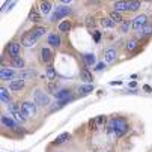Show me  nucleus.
<instances>
[{"instance_id": "nucleus-1", "label": "nucleus", "mask_w": 152, "mask_h": 152, "mask_svg": "<svg viewBox=\"0 0 152 152\" xmlns=\"http://www.w3.org/2000/svg\"><path fill=\"white\" fill-rule=\"evenodd\" d=\"M128 128L129 126L125 122V119H122V118H113L110 122H108V125H107V133L108 134H113L116 139H121L122 136L126 134Z\"/></svg>"}, {"instance_id": "nucleus-2", "label": "nucleus", "mask_w": 152, "mask_h": 152, "mask_svg": "<svg viewBox=\"0 0 152 152\" xmlns=\"http://www.w3.org/2000/svg\"><path fill=\"white\" fill-rule=\"evenodd\" d=\"M33 101L36 105H41V107H48L50 105V95L45 94L44 91H41V89H36L33 92Z\"/></svg>"}, {"instance_id": "nucleus-3", "label": "nucleus", "mask_w": 152, "mask_h": 152, "mask_svg": "<svg viewBox=\"0 0 152 152\" xmlns=\"http://www.w3.org/2000/svg\"><path fill=\"white\" fill-rule=\"evenodd\" d=\"M71 8L69 6H65V5H62V6H56V9H54V12H53V15H51V21L53 23H56V21H59V20H62V18H65V17H68L69 14H71Z\"/></svg>"}, {"instance_id": "nucleus-4", "label": "nucleus", "mask_w": 152, "mask_h": 152, "mask_svg": "<svg viewBox=\"0 0 152 152\" xmlns=\"http://www.w3.org/2000/svg\"><path fill=\"white\" fill-rule=\"evenodd\" d=\"M21 112L26 115V118H33L36 115V104L35 101H24L21 102Z\"/></svg>"}, {"instance_id": "nucleus-5", "label": "nucleus", "mask_w": 152, "mask_h": 152, "mask_svg": "<svg viewBox=\"0 0 152 152\" xmlns=\"http://www.w3.org/2000/svg\"><path fill=\"white\" fill-rule=\"evenodd\" d=\"M39 39H36L33 35H32V32L29 30V32H26L23 36H21V45L23 47H27V48H30V47H33L36 42H38Z\"/></svg>"}, {"instance_id": "nucleus-6", "label": "nucleus", "mask_w": 152, "mask_h": 152, "mask_svg": "<svg viewBox=\"0 0 152 152\" xmlns=\"http://www.w3.org/2000/svg\"><path fill=\"white\" fill-rule=\"evenodd\" d=\"M146 24H148V17H146V15H137V17L133 20V29H134L136 32H140Z\"/></svg>"}, {"instance_id": "nucleus-7", "label": "nucleus", "mask_w": 152, "mask_h": 152, "mask_svg": "<svg viewBox=\"0 0 152 152\" xmlns=\"http://www.w3.org/2000/svg\"><path fill=\"white\" fill-rule=\"evenodd\" d=\"M24 80L23 78H14V80H11L9 81V91H12V92H20V91H23L24 89Z\"/></svg>"}, {"instance_id": "nucleus-8", "label": "nucleus", "mask_w": 152, "mask_h": 152, "mask_svg": "<svg viewBox=\"0 0 152 152\" xmlns=\"http://www.w3.org/2000/svg\"><path fill=\"white\" fill-rule=\"evenodd\" d=\"M53 57H54V54H53L50 47H42L41 48V62L42 63H45V65L50 63L53 60Z\"/></svg>"}, {"instance_id": "nucleus-9", "label": "nucleus", "mask_w": 152, "mask_h": 152, "mask_svg": "<svg viewBox=\"0 0 152 152\" xmlns=\"http://www.w3.org/2000/svg\"><path fill=\"white\" fill-rule=\"evenodd\" d=\"M6 50H8V54L11 56V59L12 57H18L20 56V51H21V44L12 41V42H9V44H8V48Z\"/></svg>"}, {"instance_id": "nucleus-10", "label": "nucleus", "mask_w": 152, "mask_h": 152, "mask_svg": "<svg viewBox=\"0 0 152 152\" xmlns=\"http://www.w3.org/2000/svg\"><path fill=\"white\" fill-rule=\"evenodd\" d=\"M17 77V72L11 68H6V66H2V69H0V78H2L3 81H8V80H14Z\"/></svg>"}, {"instance_id": "nucleus-11", "label": "nucleus", "mask_w": 152, "mask_h": 152, "mask_svg": "<svg viewBox=\"0 0 152 152\" xmlns=\"http://www.w3.org/2000/svg\"><path fill=\"white\" fill-rule=\"evenodd\" d=\"M47 44L50 47H53V48H59L62 45V39H60V36L57 33H50L48 38H47Z\"/></svg>"}, {"instance_id": "nucleus-12", "label": "nucleus", "mask_w": 152, "mask_h": 152, "mask_svg": "<svg viewBox=\"0 0 152 152\" xmlns=\"http://www.w3.org/2000/svg\"><path fill=\"white\" fill-rule=\"evenodd\" d=\"M2 125L5 126V128H9V129H17V121L14 119V118H11V116H8V115H2Z\"/></svg>"}, {"instance_id": "nucleus-13", "label": "nucleus", "mask_w": 152, "mask_h": 152, "mask_svg": "<svg viewBox=\"0 0 152 152\" xmlns=\"http://www.w3.org/2000/svg\"><path fill=\"white\" fill-rule=\"evenodd\" d=\"M116 57H118V53L115 48H108L104 51V62L105 63H113L116 60Z\"/></svg>"}, {"instance_id": "nucleus-14", "label": "nucleus", "mask_w": 152, "mask_h": 152, "mask_svg": "<svg viewBox=\"0 0 152 152\" xmlns=\"http://www.w3.org/2000/svg\"><path fill=\"white\" fill-rule=\"evenodd\" d=\"M113 11H118V12L128 11V0H119V2H115L113 3Z\"/></svg>"}, {"instance_id": "nucleus-15", "label": "nucleus", "mask_w": 152, "mask_h": 152, "mask_svg": "<svg viewBox=\"0 0 152 152\" xmlns=\"http://www.w3.org/2000/svg\"><path fill=\"white\" fill-rule=\"evenodd\" d=\"M129 29H133V20H124L121 26H119V32L121 33H128Z\"/></svg>"}, {"instance_id": "nucleus-16", "label": "nucleus", "mask_w": 152, "mask_h": 152, "mask_svg": "<svg viewBox=\"0 0 152 152\" xmlns=\"http://www.w3.org/2000/svg\"><path fill=\"white\" fill-rule=\"evenodd\" d=\"M30 32H32V35L36 38V39H39V38H42L45 35V32H47V29L44 27V26H36V27H33V29H30Z\"/></svg>"}, {"instance_id": "nucleus-17", "label": "nucleus", "mask_w": 152, "mask_h": 152, "mask_svg": "<svg viewBox=\"0 0 152 152\" xmlns=\"http://www.w3.org/2000/svg\"><path fill=\"white\" fill-rule=\"evenodd\" d=\"M80 80H83L84 83H92V80H94L92 72H89V69L83 68V69L80 71Z\"/></svg>"}, {"instance_id": "nucleus-18", "label": "nucleus", "mask_w": 152, "mask_h": 152, "mask_svg": "<svg viewBox=\"0 0 152 152\" xmlns=\"http://www.w3.org/2000/svg\"><path fill=\"white\" fill-rule=\"evenodd\" d=\"M54 98L56 99H68V98H71V91L69 89H60L54 94Z\"/></svg>"}, {"instance_id": "nucleus-19", "label": "nucleus", "mask_w": 152, "mask_h": 152, "mask_svg": "<svg viewBox=\"0 0 152 152\" xmlns=\"http://www.w3.org/2000/svg\"><path fill=\"white\" fill-rule=\"evenodd\" d=\"M50 11H51V3L48 2V0H42L41 5H39V12L42 15H47Z\"/></svg>"}, {"instance_id": "nucleus-20", "label": "nucleus", "mask_w": 152, "mask_h": 152, "mask_svg": "<svg viewBox=\"0 0 152 152\" xmlns=\"http://www.w3.org/2000/svg\"><path fill=\"white\" fill-rule=\"evenodd\" d=\"M99 24L104 27V29H113L115 27V21L110 18V17H104V18H101V21H99Z\"/></svg>"}, {"instance_id": "nucleus-21", "label": "nucleus", "mask_w": 152, "mask_h": 152, "mask_svg": "<svg viewBox=\"0 0 152 152\" xmlns=\"http://www.w3.org/2000/svg\"><path fill=\"white\" fill-rule=\"evenodd\" d=\"M140 6H142L140 0H128V11H129V12H136V11H139Z\"/></svg>"}, {"instance_id": "nucleus-22", "label": "nucleus", "mask_w": 152, "mask_h": 152, "mask_svg": "<svg viewBox=\"0 0 152 152\" xmlns=\"http://www.w3.org/2000/svg\"><path fill=\"white\" fill-rule=\"evenodd\" d=\"M0 98H2V102H3L5 105H8V104L11 102V95H9V92H8L6 88L0 89Z\"/></svg>"}, {"instance_id": "nucleus-23", "label": "nucleus", "mask_w": 152, "mask_h": 152, "mask_svg": "<svg viewBox=\"0 0 152 152\" xmlns=\"http://www.w3.org/2000/svg\"><path fill=\"white\" fill-rule=\"evenodd\" d=\"M91 92H94V86L91 83H86L84 86H80V88H78V94L80 95H88Z\"/></svg>"}, {"instance_id": "nucleus-24", "label": "nucleus", "mask_w": 152, "mask_h": 152, "mask_svg": "<svg viewBox=\"0 0 152 152\" xmlns=\"http://www.w3.org/2000/svg\"><path fill=\"white\" fill-rule=\"evenodd\" d=\"M83 59H84V63L88 65V66H92V65H95V62H96V57H95V54H92V53L83 54Z\"/></svg>"}, {"instance_id": "nucleus-25", "label": "nucleus", "mask_w": 152, "mask_h": 152, "mask_svg": "<svg viewBox=\"0 0 152 152\" xmlns=\"http://www.w3.org/2000/svg\"><path fill=\"white\" fill-rule=\"evenodd\" d=\"M35 75V71L33 69H24V71H20L17 74L18 78H23V80H27V78H32Z\"/></svg>"}, {"instance_id": "nucleus-26", "label": "nucleus", "mask_w": 152, "mask_h": 152, "mask_svg": "<svg viewBox=\"0 0 152 152\" xmlns=\"http://www.w3.org/2000/svg\"><path fill=\"white\" fill-rule=\"evenodd\" d=\"M69 139H71V134H69V133H62L60 136L56 137L54 145H62V143H65V142H68Z\"/></svg>"}, {"instance_id": "nucleus-27", "label": "nucleus", "mask_w": 152, "mask_h": 152, "mask_svg": "<svg viewBox=\"0 0 152 152\" xmlns=\"http://www.w3.org/2000/svg\"><path fill=\"white\" fill-rule=\"evenodd\" d=\"M41 12H38L35 8H32V11H30V14H29V20L30 21H33V23H39L41 21Z\"/></svg>"}, {"instance_id": "nucleus-28", "label": "nucleus", "mask_w": 152, "mask_h": 152, "mask_svg": "<svg viewBox=\"0 0 152 152\" xmlns=\"http://www.w3.org/2000/svg\"><path fill=\"white\" fill-rule=\"evenodd\" d=\"M12 65L15 68H24L26 62H24V59L21 56H18V57H12Z\"/></svg>"}, {"instance_id": "nucleus-29", "label": "nucleus", "mask_w": 152, "mask_h": 152, "mask_svg": "<svg viewBox=\"0 0 152 152\" xmlns=\"http://www.w3.org/2000/svg\"><path fill=\"white\" fill-rule=\"evenodd\" d=\"M47 89H48V92L56 94V92L59 91V83H57L56 80H50V83L47 84Z\"/></svg>"}, {"instance_id": "nucleus-30", "label": "nucleus", "mask_w": 152, "mask_h": 152, "mask_svg": "<svg viewBox=\"0 0 152 152\" xmlns=\"http://www.w3.org/2000/svg\"><path fill=\"white\" fill-rule=\"evenodd\" d=\"M71 30V23L68 20L62 21V23H59V32H69Z\"/></svg>"}, {"instance_id": "nucleus-31", "label": "nucleus", "mask_w": 152, "mask_h": 152, "mask_svg": "<svg viewBox=\"0 0 152 152\" xmlns=\"http://www.w3.org/2000/svg\"><path fill=\"white\" fill-rule=\"evenodd\" d=\"M108 17H110V18L115 21V23H122V21H124V18H122L121 12H118V11H113V12H110V15H108Z\"/></svg>"}, {"instance_id": "nucleus-32", "label": "nucleus", "mask_w": 152, "mask_h": 152, "mask_svg": "<svg viewBox=\"0 0 152 152\" xmlns=\"http://www.w3.org/2000/svg\"><path fill=\"white\" fill-rule=\"evenodd\" d=\"M137 45H139V41H137V39H129V41L126 42V50H128V51H133V50L137 48Z\"/></svg>"}, {"instance_id": "nucleus-33", "label": "nucleus", "mask_w": 152, "mask_h": 152, "mask_svg": "<svg viewBox=\"0 0 152 152\" xmlns=\"http://www.w3.org/2000/svg\"><path fill=\"white\" fill-rule=\"evenodd\" d=\"M139 35H140V36H149V35H152V26H151V24H146V26L139 32Z\"/></svg>"}, {"instance_id": "nucleus-34", "label": "nucleus", "mask_w": 152, "mask_h": 152, "mask_svg": "<svg viewBox=\"0 0 152 152\" xmlns=\"http://www.w3.org/2000/svg\"><path fill=\"white\" fill-rule=\"evenodd\" d=\"M95 119H96V126H98V128H101V126L105 125V122H107V118H105V116H96Z\"/></svg>"}, {"instance_id": "nucleus-35", "label": "nucleus", "mask_w": 152, "mask_h": 152, "mask_svg": "<svg viewBox=\"0 0 152 152\" xmlns=\"http://www.w3.org/2000/svg\"><path fill=\"white\" fill-rule=\"evenodd\" d=\"M47 77H48V80H54V77H56V72H54L53 66H48V68H47Z\"/></svg>"}, {"instance_id": "nucleus-36", "label": "nucleus", "mask_w": 152, "mask_h": 152, "mask_svg": "<svg viewBox=\"0 0 152 152\" xmlns=\"http://www.w3.org/2000/svg\"><path fill=\"white\" fill-rule=\"evenodd\" d=\"M104 68H105V63H104V62H101V63H98V65H96V66H95V69H96V71H102Z\"/></svg>"}, {"instance_id": "nucleus-37", "label": "nucleus", "mask_w": 152, "mask_h": 152, "mask_svg": "<svg viewBox=\"0 0 152 152\" xmlns=\"http://www.w3.org/2000/svg\"><path fill=\"white\" fill-rule=\"evenodd\" d=\"M94 38H95V42H99V38H101V33H99L98 30H95V32H94Z\"/></svg>"}, {"instance_id": "nucleus-38", "label": "nucleus", "mask_w": 152, "mask_h": 152, "mask_svg": "<svg viewBox=\"0 0 152 152\" xmlns=\"http://www.w3.org/2000/svg\"><path fill=\"white\" fill-rule=\"evenodd\" d=\"M59 2H60V3H65V5H68V3L72 2V0H59Z\"/></svg>"}, {"instance_id": "nucleus-39", "label": "nucleus", "mask_w": 152, "mask_h": 152, "mask_svg": "<svg viewBox=\"0 0 152 152\" xmlns=\"http://www.w3.org/2000/svg\"><path fill=\"white\" fill-rule=\"evenodd\" d=\"M145 2H152V0H145Z\"/></svg>"}]
</instances>
